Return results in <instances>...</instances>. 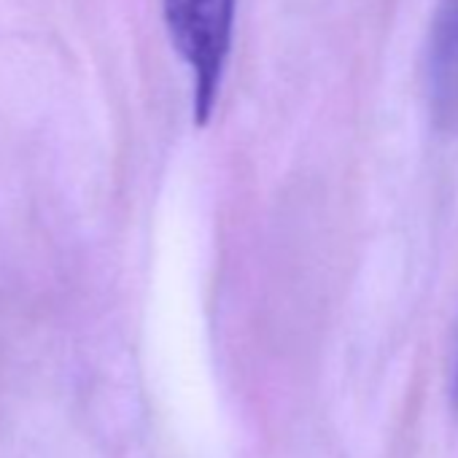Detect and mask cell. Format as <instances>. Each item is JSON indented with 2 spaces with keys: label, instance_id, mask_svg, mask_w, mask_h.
Here are the masks:
<instances>
[{
  "label": "cell",
  "instance_id": "1",
  "mask_svg": "<svg viewBox=\"0 0 458 458\" xmlns=\"http://www.w3.org/2000/svg\"><path fill=\"white\" fill-rule=\"evenodd\" d=\"M173 49L191 73V116L205 127L216 111L235 41L238 0H162Z\"/></svg>",
  "mask_w": 458,
  "mask_h": 458
},
{
  "label": "cell",
  "instance_id": "2",
  "mask_svg": "<svg viewBox=\"0 0 458 458\" xmlns=\"http://www.w3.org/2000/svg\"><path fill=\"white\" fill-rule=\"evenodd\" d=\"M428 108L439 130L458 132V0H439L426 55Z\"/></svg>",
  "mask_w": 458,
  "mask_h": 458
}]
</instances>
